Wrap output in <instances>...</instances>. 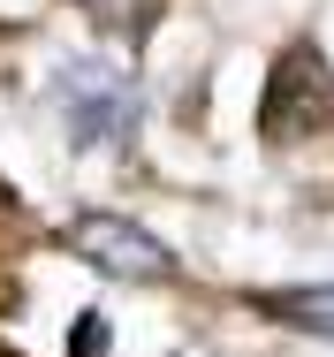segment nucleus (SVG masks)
<instances>
[{
  "label": "nucleus",
  "instance_id": "f257e3e1",
  "mask_svg": "<svg viewBox=\"0 0 334 357\" xmlns=\"http://www.w3.org/2000/svg\"><path fill=\"white\" fill-rule=\"evenodd\" d=\"M54 107H61L68 137L84 144V152H99V144H122L137 122V84L122 61H61V76H54Z\"/></svg>",
  "mask_w": 334,
  "mask_h": 357
},
{
  "label": "nucleus",
  "instance_id": "f03ea898",
  "mask_svg": "<svg viewBox=\"0 0 334 357\" xmlns=\"http://www.w3.org/2000/svg\"><path fill=\"white\" fill-rule=\"evenodd\" d=\"M68 251H76L84 266L114 274V282H167V274H175V251H167L152 228H137L130 213H84V220H68Z\"/></svg>",
  "mask_w": 334,
  "mask_h": 357
},
{
  "label": "nucleus",
  "instance_id": "7ed1b4c3",
  "mask_svg": "<svg viewBox=\"0 0 334 357\" xmlns=\"http://www.w3.org/2000/svg\"><path fill=\"white\" fill-rule=\"evenodd\" d=\"M289 91H296V137H304V130H319V122H327L334 84H327V69H319V54H312V46L281 54V69H273V91H266V130H273V137H281V122H289Z\"/></svg>",
  "mask_w": 334,
  "mask_h": 357
},
{
  "label": "nucleus",
  "instance_id": "20e7f679",
  "mask_svg": "<svg viewBox=\"0 0 334 357\" xmlns=\"http://www.w3.org/2000/svg\"><path fill=\"white\" fill-rule=\"evenodd\" d=\"M259 312H273V319L296 327V335H327L334 342V282H319V289H273V296H259Z\"/></svg>",
  "mask_w": 334,
  "mask_h": 357
}]
</instances>
